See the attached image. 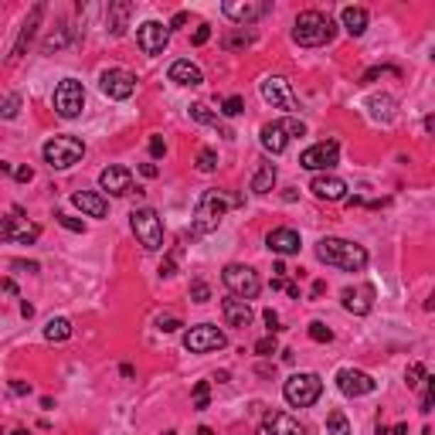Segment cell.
<instances>
[{"mask_svg": "<svg viewBox=\"0 0 435 435\" xmlns=\"http://www.w3.org/2000/svg\"><path fill=\"white\" fill-rule=\"evenodd\" d=\"M228 208H232V198H225V190H204L194 208V235L215 232Z\"/></svg>", "mask_w": 435, "mask_h": 435, "instance_id": "cell-3", "label": "cell"}, {"mask_svg": "<svg viewBox=\"0 0 435 435\" xmlns=\"http://www.w3.org/2000/svg\"><path fill=\"white\" fill-rule=\"evenodd\" d=\"M337 156H340L337 140L313 143L310 150L299 154V167H306V171H330V167H337Z\"/></svg>", "mask_w": 435, "mask_h": 435, "instance_id": "cell-10", "label": "cell"}, {"mask_svg": "<svg viewBox=\"0 0 435 435\" xmlns=\"http://www.w3.org/2000/svg\"><path fill=\"white\" fill-rule=\"evenodd\" d=\"M404 381H408V388H419L421 381H425V364H412L404 371Z\"/></svg>", "mask_w": 435, "mask_h": 435, "instance_id": "cell-44", "label": "cell"}, {"mask_svg": "<svg viewBox=\"0 0 435 435\" xmlns=\"http://www.w3.org/2000/svg\"><path fill=\"white\" fill-rule=\"evenodd\" d=\"M262 320H265V326H269V337H276V333L282 330V326H279V313H276V310H265Z\"/></svg>", "mask_w": 435, "mask_h": 435, "instance_id": "cell-47", "label": "cell"}, {"mask_svg": "<svg viewBox=\"0 0 435 435\" xmlns=\"http://www.w3.org/2000/svg\"><path fill=\"white\" fill-rule=\"evenodd\" d=\"M221 279H225V286L232 289V296H238V299H255L259 296V289H262V279H259V272L255 269H249V265H225V272H221Z\"/></svg>", "mask_w": 435, "mask_h": 435, "instance_id": "cell-7", "label": "cell"}, {"mask_svg": "<svg viewBox=\"0 0 435 435\" xmlns=\"http://www.w3.org/2000/svg\"><path fill=\"white\" fill-rule=\"evenodd\" d=\"M259 140H262V146L269 154H282V150L289 146V136H286L282 123H265L262 133H259Z\"/></svg>", "mask_w": 435, "mask_h": 435, "instance_id": "cell-26", "label": "cell"}, {"mask_svg": "<svg viewBox=\"0 0 435 435\" xmlns=\"http://www.w3.org/2000/svg\"><path fill=\"white\" fill-rule=\"evenodd\" d=\"M340 21H343V31L350 34V38H360V34L367 31V11L364 7H343Z\"/></svg>", "mask_w": 435, "mask_h": 435, "instance_id": "cell-28", "label": "cell"}, {"mask_svg": "<svg viewBox=\"0 0 435 435\" xmlns=\"http://www.w3.org/2000/svg\"><path fill=\"white\" fill-rule=\"evenodd\" d=\"M282 394H286V402L293 404V408H310V404L320 402L323 381H320V374H313V371L293 374V377L282 385Z\"/></svg>", "mask_w": 435, "mask_h": 435, "instance_id": "cell-4", "label": "cell"}, {"mask_svg": "<svg viewBox=\"0 0 435 435\" xmlns=\"http://www.w3.org/2000/svg\"><path fill=\"white\" fill-rule=\"evenodd\" d=\"M68 337H72V320H65V316H55V320H48V326H45V340L65 343Z\"/></svg>", "mask_w": 435, "mask_h": 435, "instance_id": "cell-30", "label": "cell"}, {"mask_svg": "<svg viewBox=\"0 0 435 435\" xmlns=\"http://www.w3.org/2000/svg\"><path fill=\"white\" fill-rule=\"evenodd\" d=\"M129 17H133V4H129V0H112V4H109V11H106L109 34H112V38L126 34V28H129Z\"/></svg>", "mask_w": 435, "mask_h": 435, "instance_id": "cell-23", "label": "cell"}, {"mask_svg": "<svg viewBox=\"0 0 435 435\" xmlns=\"http://www.w3.org/2000/svg\"><path fill=\"white\" fill-rule=\"evenodd\" d=\"M221 316H225V323L228 326H238V330L252 326V306L245 303V299H238V296L221 299Z\"/></svg>", "mask_w": 435, "mask_h": 435, "instance_id": "cell-20", "label": "cell"}, {"mask_svg": "<svg viewBox=\"0 0 435 435\" xmlns=\"http://www.w3.org/2000/svg\"><path fill=\"white\" fill-rule=\"evenodd\" d=\"M242 112H245V99L242 95H228L221 102V116H242Z\"/></svg>", "mask_w": 435, "mask_h": 435, "instance_id": "cell-35", "label": "cell"}, {"mask_svg": "<svg viewBox=\"0 0 435 435\" xmlns=\"http://www.w3.org/2000/svg\"><path fill=\"white\" fill-rule=\"evenodd\" d=\"M272 187H276V167L272 163H259V171L252 177V190L255 194H269Z\"/></svg>", "mask_w": 435, "mask_h": 435, "instance_id": "cell-29", "label": "cell"}, {"mask_svg": "<svg viewBox=\"0 0 435 435\" xmlns=\"http://www.w3.org/2000/svg\"><path fill=\"white\" fill-rule=\"evenodd\" d=\"M14 177L21 181V184H31V181H34V171H31V167H14Z\"/></svg>", "mask_w": 435, "mask_h": 435, "instance_id": "cell-52", "label": "cell"}, {"mask_svg": "<svg viewBox=\"0 0 435 435\" xmlns=\"http://www.w3.org/2000/svg\"><path fill=\"white\" fill-rule=\"evenodd\" d=\"M221 11H225L228 21L242 24V28H249V24H255L259 17L269 14V4H265V0H225V4H221Z\"/></svg>", "mask_w": 435, "mask_h": 435, "instance_id": "cell-11", "label": "cell"}, {"mask_svg": "<svg viewBox=\"0 0 435 435\" xmlns=\"http://www.w3.org/2000/svg\"><path fill=\"white\" fill-rule=\"evenodd\" d=\"M140 173H143V177H156V173H160V171H156V163H143V167H140Z\"/></svg>", "mask_w": 435, "mask_h": 435, "instance_id": "cell-59", "label": "cell"}, {"mask_svg": "<svg viewBox=\"0 0 435 435\" xmlns=\"http://www.w3.org/2000/svg\"><path fill=\"white\" fill-rule=\"evenodd\" d=\"M208 402H211V385H208V381H198V385H194V408L204 412Z\"/></svg>", "mask_w": 435, "mask_h": 435, "instance_id": "cell-34", "label": "cell"}, {"mask_svg": "<svg viewBox=\"0 0 435 435\" xmlns=\"http://www.w3.org/2000/svg\"><path fill=\"white\" fill-rule=\"evenodd\" d=\"M119 374H123V377H133L136 371H133V364H123V367H119Z\"/></svg>", "mask_w": 435, "mask_h": 435, "instance_id": "cell-62", "label": "cell"}, {"mask_svg": "<svg viewBox=\"0 0 435 435\" xmlns=\"http://www.w3.org/2000/svg\"><path fill=\"white\" fill-rule=\"evenodd\" d=\"M167 75H171L173 85H201V82H204V72H201V68H198L194 62H187V58L173 62Z\"/></svg>", "mask_w": 435, "mask_h": 435, "instance_id": "cell-25", "label": "cell"}, {"mask_svg": "<svg viewBox=\"0 0 435 435\" xmlns=\"http://www.w3.org/2000/svg\"><path fill=\"white\" fill-rule=\"evenodd\" d=\"M150 154H154V156H163V154H167V143L160 140V136H154V140H150Z\"/></svg>", "mask_w": 435, "mask_h": 435, "instance_id": "cell-54", "label": "cell"}, {"mask_svg": "<svg viewBox=\"0 0 435 435\" xmlns=\"http://www.w3.org/2000/svg\"><path fill=\"white\" fill-rule=\"evenodd\" d=\"M208 38H211V28H208V24H198V31H194V45H208Z\"/></svg>", "mask_w": 435, "mask_h": 435, "instance_id": "cell-51", "label": "cell"}, {"mask_svg": "<svg viewBox=\"0 0 435 435\" xmlns=\"http://www.w3.org/2000/svg\"><path fill=\"white\" fill-rule=\"evenodd\" d=\"M38 235H41V228L31 225V228H24V232H14V238L21 242V245H31V242H38Z\"/></svg>", "mask_w": 435, "mask_h": 435, "instance_id": "cell-46", "label": "cell"}, {"mask_svg": "<svg viewBox=\"0 0 435 435\" xmlns=\"http://www.w3.org/2000/svg\"><path fill=\"white\" fill-rule=\"evenodd\" d=\"M228 343V337L211 323H201V326H190L184 333V347L190 354H211V350H221Z\"/></svg>", "mask_w": 435, "mask_h": 435, "instance_id": "cell-9", "label": "cell"}, {"mask_svg": "<svg viewBox=\"0 0 435 435\" xmlns=\"http://www.w3.org/2000/svg\"><path fill=\"white\" fill-rule=\"evenodd\" d=\"M156 326H160V330H163V333H173V330H181V320H177V316H160V320H156Z\"/></svg>", "mask_w": 435, "mask_h": 435, "instance_id": "cell-48", "label": "cell"}, {"mask_svg": "<svg viewBox=\"0 0 435 435\" xmlns=\"http://www.w3.org/2000/svg\"><path fill=\"white\" fill-rule=\"evenodd\" d=\"M279 123H282V129H286V136H289V140H293V136H303V133H306L303 119H293V116H289V119H279Z\"/></svg>", "mask_w": 435, "mask_h": 435, "instance_id": "cell-45", "label": "cell"}, {"mask_svg": "<svg viewBox=\"0 0 435 435\" xmlns=\"http://www.w3.org/2000/svg\"><path fill=\"white\" fill-rule=\"evenodd\" d=\"M129 218H133V235H136V242L146 252L163 249V221H160L154 208H136Z\"/></svg>", "mask_w": 435, "mask_h": 435, "instance_id": "cell-6", "label": "cell"}, {"mask_svg": "<svg viewBox=\"0 0 435 435\" xmlns=\"http://www.w3.org/2000/svg\"><path fill=\"white\" fill-rule=\"evenodd\" d=\"M173 269H177V259H163V262H160V276H173Z\"/></svg>", "mask_w": 435, "mask_h": 435, "instance_id": "cell-55", "label": "cell"}, {"mask_svg": "<svg viewBox=\"0 0 435 435\" xmlns=\"http://www.w3.org/2000/svg\"><path fill=\"white\" fill-rule=\"evenodd\" d=\"M198 171L201 173L218 171V154L215 150H201V154H198Z\"/></svg>", "mask_w": 435, "mask_h": 435, "instance_id": "cell-39", "label": "cell"}, {"mask_svg": "<svg viewBox=\"0 0 435 435\" xmlns=\"http://www.w3.org/2000/svg\"><path fill=\"white\" fill-rule=\"evenodd\" d=\"M326 435H350V421L343 412H330L326 415Z\"/></svg>", "mask_w": 435, "mask_h": 435, "instance_id": "cell-32", "label": "cell"}, {"mask_svg": "<svg viewBox=\"0 0 435 435\" xmlns=\"http://www.w3.org/2000/svg\"><path fill=\"white\" fill-rule=\"evenodd\" d=\"M381 75H398V68H391V65H377V68H367L360 82H364V85H371L374 78H381Z\"/></svg>", "mask_w": 435, "mask_h": 435, "instance_id": "cell-43", "label": "cell"}, {"mask_svg": "<svg viewBox=\"0 0 435 435\" xmlns=\"http://www.w3.org/2000/svg\"><path fill=\"white\" fill-rule=\"evenodd\" d=\"M421 126H425V133H432V129H435V116H425V123H421Z\"/></svg>", "mask_w": 435, "mask_h": 435, "instance_id": "cell-61", "label": "cell"}, {"mask_svg": "<svg viewBox=\"0 0 435 435\" xmlns=\"http://www.w3.org/2000/svg\"><path fill=\"white\" fill-rule=\"evenodd\" d=\"M99 187L109 190L112 198H123L133 190V173L126 171V167H106V171L99 173Z\"/></svg>", "mask_w": 435, "mask_h": 435, "instance_id": "cell-19", "label": "cell"}, {"mask_svg": "<svg viewBox=\"0 0 435 435\" xmlns=\"http://www.w3.org/2000/svg\"><path fill=\"white\" fill-rule=\"evenodd\" d=\"M11 269H17V272H41V265L38 262H24V259H14Z\"/></svg>", "mask_w": 435, "mask_h": 435, "instance_id": "cell-50", "label": "cell"}, {"mask_svg": "<svg viewBox=\"0 0 435 435\" xmlns=\"http://www.w3.org/2000/svg\"><path fill=\"white\" fill-rule=\"evenodd\" d=\"M0 293L17 296V282H14V279H7V276H0Z\"/></svg>", "mask_w": 435, "mask_h": 435, "instance_id": "cell-53", "label": "cell"}, {"mask_svg": "<svg viewBox=\"0 0 435 435\" xmlns=\"http://www.w3.org/2000/svg\"><path fill=\"white\" fill-rule=\"evenodd\" d=\"M337 38V24L330 21V14L323 11H303L296 17L293 24V41L303 48H320V45H330Z\"/></svg>", "mask_w": 435, "mask_h": 435, "instance_id": "cell-2", "label": "cell"}, {"mask_svg": "<svg viewBox=\"0 0 435 435\" xmlns=\"http://www.w3.org/2000/svg\"><path fill=\"white\" fill-rule=\"evenodd\" d=\"M310 337L316 343H330V340H333V330H330L326 323H320V320H313V323H310Z\"/></svg>", "mask_w": 435, "mask_h": 435, "instance_id": "cell-38", "label": "cell"}, {"mask_svg": "<svg viewBox=\"0 0 435 435\" xmlns=\"http://www.w3.org/2000/svg\"><path fill=\"white\" fill-rule=\"evenodd\" d=\"M252 41H255V34L245 31V28H238V31H228L221 38V48H225V51H238V48H249Z\"/></svg>", "mask_w": 435, "mask_h": 435, "instance_id": "cell-31", "label": "cell"}, {"mask_svg": "<svg viewBox=\"0 0 435 435\" xmlns=\"http://www.w3.org/2000/svg\"><path fill=\"white\" fill-rule=\"evenodd\" d=\"M72 204L89 218H106V211H109L106 198H102V194H95V190H75V194H72Z\"/></svg>", "mask_w": 435, "mask_h": 435, "instance_id": "cell-24", "label": "cell"}, {"mask_svg": "<svg viewBox=\"0 0 435 435\" xmlns=\"http://www.w3.org/2000/svg\"><path fill=\"white\" fill-rule=\"evenodd\" d=\"M184 24H187V14H184V11H181V14H173V21H171V24H167V28H171V31H173V28H184Z\"/></svg>", "mask_w": 435, "mask_h": 435, "instance_id": "cell-58", "label": "cell"}, {"mask_svg": "<svg viewBox=\"0 0 435 435\" xmlns=\"http://www.w3.org/2000/svg\"><path fill=\"white\" fill-rule=\"evenodd\" d=\"M55 221H58V225H62L65 232H75V235H82V232H85V225H82V221H78V218H72V215H62V211H58V215H55Z\"/></svg>", "mask_w": 435, "mask_h": 435, "instance_id": "cell-41", "label": "cell"}, {"mask_svg": "<svg viewBox=\"0 0 435 435\" xmlns=\"http://www.w3.org/2000/svg\"><path fill=\"white\" fill-rule=\"evenodd\" d=\"M310 190L320 198V201H343V198H347V184H343L340 177H333V173H320V177H313Z\"/></svg>", "mask_w": 435, "mask_h": 435, "instance_id": "cell-21", "label": "cell"}, {"mask_svg": "<svg viewBox=\"0 0 435 435\" xmlns=\"http://www.w3.org/2000/svg\"><path fill=\"white\" fill-rule=\"evenodd\" d=\"M190 299H194V303H208V299H211V286L201 279H194L190 282Z\"/></svg>", "mask_w": 435, "mask_h": 435, "instance_id": "cell-40", "label": "cell"}, {"mask_svg": "<svg viewBox=\"0 0 435 435\" xmlns=\"http://www.w3.org/2000/svg\"><path fill=\"white\" fill-rule=\"evenodd\" d=\"M194 435H215V432H211L208 425H201V429H198V432H194Z\"/></svg>", "mask_w": 435, "mask_h": 435, "instance_id": "cell-63", "label": "cell"}, {"mask_svg": "<svg viewBox=\"0 0 435 435\" xmlns=\"http://www.w3.org/2000/svg\"><path fill=\"white\" fill-rule=\"evenodd\" d=\"M82 109H85V89H82V82H75V78L58 82V89H55V112L62 119H75V116H82Z\"/></svg>", "mask_w": 435, "mask_h": 435, "instance_id": "cell-8", "label": "cell"}, {"mask_svg": "<svg viewBox=\"0 0 435 435\" xmlns=\"http://www.w3.org/2000/svg\"><path fill=\"white\" fill-rule=\"evenodd\" d=\"M343 299V310L347 313H354V316H367V313L374 310V286H347L340 293Z\"/></svg>", "mask_w": 435, "mask_h": 435, "instance_id": "cell-16", "label": "cell"}, {"mask_svg": "<svg viewBox=\"0 0 435 435\" xmlns=\"http://www.w3.org/2000/svg\"><path fill=\"white\" fill-rule=\"evenodd\" d=\"M14 238V218H0V242Z\"/></svg>", "mask_w": 435, "mask_h": 435, "instance_id": "cell-49", "label": "cell"}, {"mask_svg": "<svg viewBox=\"0 0 435 435\" xmlns=\"http://www.w3.org/2000/svg\"><path fill=\"white\" fill-rule=\"evenodd\" d=\"M255 354H259V358H272V354H279V343H276V337H262V340L255 343Z\"/></svg>", "mask_w": 435, "mask_h": 435, "instance_id": "cell-42", "label": "cell"}, {"mask_svg": "<svg viewBox=\"0 0 435 435\" xmlns=\"http://www.w3.org/2000/svg\"><path fill=\"white\" fill-rule=\"evenodd\" d=\"M21 316H28V320L34 316V306H31V303H21Z\"/></svg>", "mask_w": 435, "mask_h": 435, "instance_id": "cell-60", "label": "cell"}, {"mask_svg": "<svg viewBox=\"0 0 435 435\" xmlns=\"http://www.w3.org/2000/svg\"><path fill=\"white\" fill-rule=\"evenodd\" d=\"M17 112H21V95L17 92L4 95V99H0V119H14Z\"/></svg>", "mask_w": 435, "mask_h": 435, "instance_id": "cell-33", "label": "cell"}, {"mask_svg": "<svg viewBox=\"0 0 435 435\" xmlns=\"http://www.w3.org/2000/svg\"><path fill=\"white\" fill-rule=\"evenodd\" d=\"M337 388L347 394V398H364V394H371L377 388V381H374L367 371H354V367H343L337 374Z\"/></svg>", "mask_w": 435, "mask_h": 435, "instance_id": "cell-15", "label": "cell"}, {"mask_svg": "<svg viewBox=\"0 0 435 435\" xmlns=\"http://www.w3.org/2000/svg\"><path fill=\"white\" fill-rule=\"evenodd\" d=\"M265 245L276 252V255H296L299 252V232H293V228H272V232L265 235Z\"/></svg>", "mask_w": 435, "mask_h": 435, "instance_id": "cell-22", "label": "cell"}, {"mask_svg": "<svg viewBox=\"0 0 435 435\" xmlns=\"http://www.w3.org/2000/svg\"><path fill=\"white\" fill-rule=\"evenodd\" d=\"M316 259L323 265L343 269V272H360L367 265V249L347 238H320L316 242Z\"/></svg>", "mask_w": 435, "mask_h": 435, "instance_id": "cell-1", "label": "cell"}, {"mask_svg": "<svg viewBox=\"0 0 435 435\" xmlns=\"http://www.w3.org/2000/svg\"><path fill=\"white\" fill-rule=\"evenodd\" d=\"M190 119H198V123H204V126H215V129L221 133V136H225V140H235V133L225 123H221V116H218V112H211V109L204 106V102H194V106H190Z\"/></svg>", "mask_w": 435, "mask_h": 435, "instance_id": "cell-27", "label": "cell"}, {"mask_svg": "<svg viewBox=\"0 0 435 435\" xmlns=\"http://www.w3.org/2000/svg\"><path fill=\"white\" fill-rule=\"evenodd\" d=\"M68 38H72V31L68 28H58V34H51L45 41V55H51V51H58V48L68 45Z\"/></svg>", "mask_w": 435, "mask_h": 435, "instance_id": "cell-37", "label": "cell"}, {"mask_svg": "<svg viewBox=\"0 0 435 435\" xmlns=\"http://www.w3.org/2000/svg\"><path fill=\"white\" fill-rule=\"evenodd\" d=\"M41 17H45V4H34L31 17L24 21V28H21V34H17L14 48H11V65L24 58V51H28V45H31V38H34V31H38V24H41Z\"/></svg>", "mask_w": 435, "mask_h": 435, "instance_id": "cell-18", "label": "cell"}, {"mask_svg": "<svg viewBox=\"0 0 435 435\" xmlns=\"http://www.w3.org/2000/svg\"><path fill=\"white\" fill-rule=\"evenodd\" d=\"M0 435H28V429H21V425H0Z\"/></svg>", "mask_w": 435, "mask_h": 435, "instance_id": "cell-57", "label": "cell"}, {"mask_svg": "<svg viewBox=\"0 0 435 435\" xmlns=\"http://www.w3.org/2000/svg\"><path fill=\"white\" fill-rule=\"evenodd\" d=\"M11 391L14 394H31V385L28 381H11Z\"/></svg>", "mask_w": 435, "mask_h": 435, "instance_id": "cell-56", "label": "cell"}, {"mask_svg": "<svg viewBox=\"0 0 435 435\" xmlns=\"http://www.w3.org/2000/svg\"><path fill=\"white\" fill-rule=\"evenodd\" d=\"M136 45H140L143 55H163V48L171 45V28L160 21H146L136 31Z\"/></svg>", "mask_w": 435, "mask_h": 435, "instance_id": "cell-13", "label": "cell"}, {"mask_svg": "<svg viewBox=\"0 0 435 435\" xmlns=\"http://www.w3.org/2000/svg\"><path fill=\"white\" fill-rule=\"evenodd\" d=\"M259 92H262V99L272 109H286V112H296V95H293V89H289V82H286V78H279V75L262 78Z\"/></svg>", "mask_w": 435, "mask_h": 435, "instance_id": "cell-12", "label": "cell"}, {"mask_svg": "<svg viewBox=\"0 0 435 435\" xmlns=\"http://www.w3.org/2000/svg\"><path fill=\"white\" fill-rule=\"evenodd\" d=\"M421 385H425V391H421V415H429V412H432V402H435V377L425 374Z\"/></svg>", "mask_w": 435, "mask_h": 435, "instance_id": "cell-36", "label": "cell"}, {"mask_svg": "<svg viewBox=\"0 0 435 435\" xmlns=\"http://www.w3.org/2000/svg\"><path fill=\"white\" fill-rule=\"evenodd\" d=\"M85 156V143L78 136H55L45 143V160L51 171H68Z\"/></svg>", "mask_w": 435, "mask_h": 435, "instance_id": "cell-5", "label": "cell"}, {"mask_svg": "<svg viewBox=\"0 0 435 435\" xmlns=\"http://www.w3.org/2000/svg\"><path fill=\"white\" fill-rule=\"evenodd\" d=\"M255 435H306V432H303V425H299L293 415H286V412H269Z\"/></svg>", "mask_w": 435, "mask_h": 435, "instance_id": "cell-17", "label": "cell"}, {"mask_svg": "<svg viewBox=\"0 0 435 435\" xmlns=\"http://www.w3.org/2000/svg\"><path fill=\"white\" fill-rule=\"evenodd\" d=\"M99 89L109 99H129V95L136 92V78L129 75V72H123V68H109V72L99 75Z\"/></svg>", "mask_w": 435, "mask_h": 435, "instance_id": "cell-14", "label": "cell"}]
</instances>
